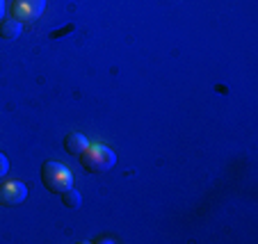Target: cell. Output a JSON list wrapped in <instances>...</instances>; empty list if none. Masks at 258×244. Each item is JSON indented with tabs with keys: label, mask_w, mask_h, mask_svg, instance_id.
<instances>
[{
	"label": "cell",
	"mask_w": 258,
	"mask_h": 244,
	"mask_svg": "<svg viewBox=\"0 0 258 244\" xmlns=\"http://www.w3.org/2000/svg\"><path fill=\"white\" fill-rule=\"evenodd\" d=\"M28 199V187L21 181H5L0 183V205L5 208H16Z\"/></svg>",
	"instance_id": "cell-4"
},
{
	"label": "cell",
	"mask_w": 258,
	"mask_h": 244,
	"mask_svg": "<svg viewBox=\"0 0 258 244\" xmlns=\"http://www.w3.org/2000/svg\"><path fill=\"white\" fill-rule=\"evenodd\" d=\"M41 183H44V187L48 192L62 194L69 187H73V174L59 160H48L41 165Z\"/></svg>",
	"instance_id": "cell-2"
},
{
	"label": "cell",
	"mask_w": 258,
	"mask_h": 244,
	"mask_svg": "<svg viewBox=\"0 0 258 244\" xmlns=\"http://www.w3.org/2000/svg\"><path fill=\"white\" fill-rule=\"evenodd\" d=\"M87 146H89V139L83 135V132L73 130V132H69V135L64 137V151H67L69 155H73V157H78Z\"/></svg>",
	"instance_id": "cell-5"
},
{
	"label": "cell",
	"mask_w": 258,
	"mask_h": 244,
	"mask_svg": "<svg viewBox=\"0 0 258 244\" xmlns=\"http://www.w3.org/2000/svg\"><path fill=\"white\" fill-rule=\"evenodd\" d=\"M10 174V160H7L5 153H0V181Z\"/></svg>",
	"instance_id": "cell-8"
},
{
	"label": "cell",
	"mask_w": 258,
	"mask_h": 244,
	"mask_svg": "<svg viewBox=\"0 0 258 244\" xmlns=\"http://www.w3.org/2000/svg\"><path fill=\"white\" fill-rule=\"evenodd\" d=\"M21 32H23V23L16 19H7L0 23V37H3V39H10V41L19 39Z\"/></svg>",
	"instance_id": "cell-6"
},
{
	"label": "cell",
	"mask_w": 258,
	"mask_h": 244,
	"mask_svg": "<svg viewBox=\"0 0 258 244\" xmlns=\"http://www.w3.org/2000/svg\"><path fill=\"white\" fill-rule=\"evenodd\" d=\"M62 203L67 205V208H71V210H78L80 205H83V196H80V192L76 190V187H69L67 192H62Z\"/></svg>",
	"instance_id": "cell-7"
},
{
	"label": "cell",
	"mask_w": 258,
	"mask_h": 244,
	"mask_svg": "<svg viewBox=\"0 0 258 244\" xmlns=\"http://www.w3.org/2000/svg\"><path fill=\"white\" fill-rule=\"evenodd\" d=\"M96 242H101V244H107V242H114V237H98Z\"/></svg>",
	"instance_id": "cell-10"
},
{
	"label": "cell",
	"mask_w": 258,
	"mask_h": 244,
	"mask_svg": "<svg viewBox=\"0 0 258 244\" xmlns=\"http://www.w3.org/2000/svg\"><path fill=\"white\" fill-rule=\"evenodd\" d=\"M3 16H5V0H0V21H3Z\"/></svg>",
	"instance_id": "cell-9"
},
{
	"label": "cell",
	"mask_w": 258,
	"mask_h": 244,
	"mask_svg": "<svg viewBox=\"0 0 258 244\" xmlns=\"http://www.w3.org/2000/svg\"><path fill=\"white\" fill-rule=\"evenodd\" d=\"M78 157L87 174H105V171H110L117 165L114 151L110 146H105V144H89Z\"/></svg>",
	"instance_id": "cell-1"
},
{
	"label": "cell",
	"mask_w": 258,
	"mask_h": 244,
	"mask_svg": "<svg viewBox=\"0 0 258 244\" xmlns=\"http://www.w3.org/2000/svg\"><path fill=\"white\" fill-rule=\"evenodd\" d=\"M46 12V0H14L12 3V19L21 23H34Z\"/></svg>",
	"instance_id": "cell-3"
}]
</instances>
